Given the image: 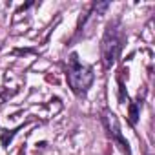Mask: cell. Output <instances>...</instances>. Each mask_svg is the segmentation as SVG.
I'll return each instance as SVG.
<instances>
[{
  "label": "cell",
  "mask_w": 155,
  "mask_h": 155,
  "mask_svg": "<svg viewBox=\"0 0 155 155\" xmlns=\"http://www.w3.org/2000/svg\"><path fill=\"white\" fill-rule=\"evenodd\" d=\"M93 69L91 66H86L79 60V55L71 53L69 55V62H68V73H66V81L68 86L71 88V91L77 97H86L88 90L93 84Z\"/></svg>",
  "instance_id": "6da1fadb"
},
{
  "label": "cell",
  "mask_w": 155,
  "mask_h": 155,
  "mask_svg": "<svg viewBox=\"0 0 155 155\" xmlns=\"http://www.w3.org/2000/svg\"><path fill=\"white\" fill-rule=\"evenodd\" d=\"M124 31H122V26L119 24V20H113L106 26L104 29V37H102V42H101V57H102V62H104V68L110 69L120 51H122V46H124Z\"/></svg>",
  "instance_id": "7a4b0ae2"
},
{
  "label": "cell",
  "mask_w": 155,
  "mask_h": 155,
  "mask_svg": "<svg viewBox=\"0 0 155 155\" xmlns=\"http://www.w3.org/2000/svg\"><path fill=\"white\" fill-rule=\"evenodd\" d=\"M101 120H102V126H104V130H106V135H108L113 142H117L119 148H120L126 155H131L130 142L124 139V135H122V131H120V124H119L117 115H115L111 110L104 108L102 113H101Z\"/></svg>",
  "instance_id": "3957f363"
},
{
  "label": "cell",
  "mask_w": 155,
  "mask_h": 155,
  "mask_svg": "<svg viewBox=\"0 0 155 155\" xmlns=\"http://www.w3.org/2000/svg\"><path fill=\"white\" fill-rule=\"evenodd\" d=\"M140 108H142V99L139 97L137 101H133V102H130V108H128V122H130V126H135L137 124V120H139V117H140Z\"/></svg>",
  "instance_id": "277c9868"
},
{
  "label": "cell",
  "mask_w": 155,
  "mask_h": 155,
  "mask_svg": "<svg viewBox=\"0 0 155 155\" xmlns=\"http://www.w3.org/2000/svg\"><path fill=\"white\" fill-rule=\"evenodd\" d=\"M15 133H17V130H11V133H8V130H2V137H0V140H2L4 148H8V144L11 142V139L15 137Z\"/></svg>",
  "instance_id": "5b68a950"
},
{
  "label": "cell",
  "mask_w": 155,
  "mask_h": 155,
  "mask_svg": "<svg viewBox=\"0 0 155 155\" xmlns=\"http://www.w3.org/2000/svg\"><path fill=\"white\" fill-rule=\"evenodd\" d=\"M119 101H120V104L124 102V101H128V93H126V88H124V82L119 79Z\"/></svg>",
  "instance_id": "8992f818"
}]
</instances>
